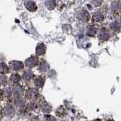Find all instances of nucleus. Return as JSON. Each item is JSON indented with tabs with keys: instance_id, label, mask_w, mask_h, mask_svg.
<instances>
[{
	"instance_id": "f257e3e1",
	"label": "nucleus",
	"mask_w": 121,
	"mask_h": 121,
	"mask_svg": "<svg viewBox=\"0 0 121 121\" xmlns=\"http://www.w3.org/2000/svg\"><path fill=\"white\" fill-rule=\"evenodd\" d=\"M77 17L79 21L82 23H86L90 20V14L85 9H81L77 14Z\"/></svg>"
},
{
	"instance_id": "f03ea898",
	"label": "nucleus",
	"mask_w": 121,
	"mask_h": 121,
	"mask_svg": "<svg viewBox=\"0 0 121 121\" xmlns=\"http://www.w3.org/2000/svg\"><path fill=\"white\" fill-rule=\"evenodd\" d=\"M98 39L101 41H107L110 38V33L109 30L106 28H101L99 30L98 34Z\"/></svg>"
},
{
	"instance_id": "7ed1b4c3",
	"label": "nucleus",
	"mask_w": 121,
	"mask_h": 121,
	"mask_svg": "<svg viewBox=\"0 0 121 121\" xmlns=\"http://www.w3.org/2000/svg\"><path fill=\"white\" fill-rule=\"evenodd\" d=\"M37 62H38V59L36 57L32 56V57H30V58H29L28 59L26 60L25 64H26V66L28 67H33L37 64Z\"/></svg>"
},
{
	"instance_id": "20e7f679",
	"label": "nucleus",
	"mask_w": 121,
	"mask_h": 121,
	"mask_svg": "<svg viewBox=\"0 0 121 121\" xmlns=\"http://www.w3.org/2000/svg\"><path fill=\"white\" fill-rule=\"evenodd\" d=\"M25 7L26 8V9L30 11H35L37 9V5L35 3V2L32 1V0H28L25 2Z\"/></svg>"
},
{
	"instance_id": "39448f33",
	"label": "nucleus",
	"mask_w": 121,
	"mask_h": 121,
	"mask_svg": "<svg viewBox=\"0 0 121 121\" xmlns=\"http://www.w3.org/2000/svg\"><path fill=\"white\" fill-rule=\"evenodd\" d=\"M92 19V21L94 23H101L104 20V15L99 12H95L94 13Z\"/></svg>"
},
{
	"instance_id": "423d86ee",
	"label": "nucleus",
	"mask_w": 121,
	"mask_h": 121,
	"mask_svg": "<svg viewBox=\"0 0 121 121\" xmlns=\"http://www.w3.org/2000/svg\"><path fill=\"white\" fill-rule=\"evenodd\" d=\"M11 66L13 68V70H20L23 69L24 67V64L21 61H16V60H14V61H11Z\"/></svg>"
},
{
	"instance_id": "0eeeda50",
	"label": "nucleus",
	"mask_w": 121,
	"mask_h": 121,
	"mask_svg": "<svg viewBox=\"0 0 121 121\" xmlns=\"http://www.w3.org/2000/svg\"><path fill=\"white\" fill-rule=\"evenodd\" d=\"M36 52L37 55H43L45 53V45L43 43H39L36 46Z\"/></svg>"
},
{
	"instance_id": "6e6552de",
	"label": "nucleus",
	"mask_w": 121,
	"mask_h": 121,
	"mask_svg": "<svg viewBox=\"0 0 121 121\" xmlns=\"http://www.w3.org/2000/svg\"><path fill=\"white\" fill-rule=\"evenodd\" d=\"M111 9L113 12L119 13L121 11V4L119 2H113L111 4Z\"/></svg>"
},
{
	"instance_id": "1a4fd4ad",
	"label": "nucleus",
	"mask_w": 121,
	"mask_h": 121,
	"mask_svg": "<svg viewBox=\"0 0 121 121\" xmlns=\"http://www.w3.org/2000/svg\"><path fill=\"white\" fill-rule=\"evenodd\" d=\"M44 82H45V79L43 77H39L35 79V85L37 88H42L44 85Z\"/></svg>"
},
{
	"instance_id": "9d476101",
	"label": "nucleus",
	"mask_w": 121,
	"mask_h": 121,
	"mask_svg": "<svg viewBox=\"0 0 121 121\" xmlns=\"http://www.w3.org/2000/svg\"><path fill=\"white\" fill-rule=\"evenodd\" d=\"M45 6H46L48 9L52 10L55 8L56 2L55 0H46V2H45Z\"/></svg>"
},
{
	"instance_id": "9b49d317",
	"label": "nucleus",
	"mask_w": 121,
	"mask_h": 121,
	"mask_svg": "<svg viewBox=\"0 0 121 121\" xmlns=\"http://www.w3.org/2000/svg\"><path fill=\"white\" fill-rule=\"evenodd\" d=\"M36 95H37L36 90L33 89L28 90V92H26V96H27V98H29V99H32V98H35L36 96Z\"/></svg>"
},
{
	"instance_id": "f8f14e48",
	"label": "nucleus",
	"mask_w": 121,
	"mask_h": 121,
	"mask_svg": "<svg viewBox=\"0 0 121 121\" xmlns=\"http://www.w3.org/2000/svg\"><path fill=\"white\" fill-rule=\"evenodd\" d=\"M5 114L8 117H11V116H13L14 115V109L12 108H11V107H6L5 108Z\"/></svg>"
},
{
	"instance_id": "ddd939ff",
	"label": "nucleus",
	"mask_w": 121,
	"mask_h": 121,
	"mask_svg": "<svg viewBox=\"0 0 121 121\" xmlns=\"http://www.w3.org/2000/svg\"><path fill=\"white\" fill-rule=\"evenodd\" d=\"M0 72L2 73H6L9 72V67H7L5 64L2 63L0 64Z\"/></svg>"
},
{
	"instance_id": "4468645a",
	"label": "nucleus",
	"mask_w": 121,
	"mask_h": 121,
	"mask_svg": "<svg viewBox=\"0 0 121 121\" xmlns=\"http://www.w3.org/2000/svg\"><path fill=\"white\" fill-rule=\"evenodd\" d=\"M10 79H11V81H12L13 82L17 83V82H18L19 81H20L21 77L18 74H13V75L11 76Z\"/></svg>"
},
{
	"instance_id": "2eb2a0df",
	"label": "nucleus",
	"mask_w": 121,
	"mask_h": 121,
	"mask_svg": "<svg viewBox=\"0 0 121 121\" xmlns=\"http://www.w3.org/2000/svg\"><path fill=\"white\" fill-rule=\"evenodd\" d=\"M23 77H24V78L26 80H30L33 77V73L31 71H26L24 73V75H23Z\"/></svg>"
},
{
	"instance_id": "dca6fc26",
	"label": "nucleus",
	"mask_w": 121,
	"mask_h": 121,
	"mask_svg": "<svg viewBox=\"0 0 121 121\" xmlns=\"http://www.w3.org/2000/svg\"><path fill=\"white\" fill-rule=\"evenodd\" d=\"M65 113H66L65 110H64V108H62V107H60L58 110H57V112H56L57 115L58 117H63L64 114H65Z\"/></svg>"
},
{
	"instance_id": "f3484780",
	"label": "nucleus",
	"mask_w": 121,
	"mask_h": 121,
	"mask_svg": "<svg viewBox=\"0 0 121 121\" xmlns=\"http://www.w3.org/2000/svg\"><path fill=\"white\" fill-rule=\"evenodd\" d=\"M96 33V30L95 29L93 26H89L88 28V31H87V35L88 36H94Z\"/></svg>"
},
{
	"instance_id": "a211bd4d",
	"label": "nucleus",
	"mask_w": 121,
	"mask_h": 121,
	"mask_svg": "<svg viewBox=\"0 0 121 121\" xmlns=\"http://www.w3.org/2000/svg\"><path fill=\"white\" fill-rule=\"evenodd\" d=\"M111 28L113 30H117V28L118 30H120V25H119V24L117 22H114L113 24H111Z\"/></svg>"
},
{
	"instance_id": "6ab92c4d",
	"label": "nucleus",
	"mask_w": 121,
	"mask_h": 121,
	"mask_svg": "<svg viewBox=\"0 0 121 121\" xmlns=\"http://www.w3.org/2000/svg\"><path fill=\"white\" fill-rule=\"evenodd\" d=\"M93 3L95 6H98L102 3V0H93Z\"/></svg>"
},
{
	"instance_id": "aec40b11",
	"label": "nucleus",
	"mask_w": 121,
	"mask_h": 121,
	"mask_svg": "<svg viewBox=\"0 0 121 121\" xmlns=\"http://www.w3.org/2000/svg\"><path fill=\"white\" fill-rule=\"evenodd\" d=\"M6 82V78L5 77H0V84H5Z\"/></svg>"
},
{
	"instance_id": "412c9836",
	"label": "nucleus",
	"mask_w": 121,
	"mask_h": 121,
	"mask_svg": "<svg viewBox=\"0 0 121 121\" xmlns=\"http://www.w3.org/2000/svg\"><path fill=\"white\" fill-rule=\"evenodd\" d=\"M94 121H101V120H94Z\"/></svg>"
},
{
	"instance_id": "4be33fe9",
	"label": "nucleus",
	"mask_w": 121,
	"mask_h": 121,
	"mask_svg": "<svg viewBox=\"0 0 121 121\" xmlns=\"http://www.w3.org/2000/svg\"><path fill=\"white\" fill-rule=\"evenodd\" d=\"M0 97H1V92H0Z\"/></svg>"
}]
</instances>
